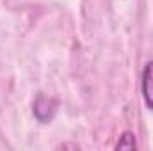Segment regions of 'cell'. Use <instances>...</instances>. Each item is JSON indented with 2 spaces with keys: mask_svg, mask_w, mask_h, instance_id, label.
<instances>
[{
  "mask_svg": "<svg viewBox=\"0 0 153 151\" xmlns=\"http://www.w3.org/2000/svg\"><path fill=\"white\" fill-rule=\"evenodd\" d=\"M135 148H137V142H135V135L132 132H125L116 144V150H135Z\"/></svg>",
  "mask_w": 153,
  "mask_h": 151,
  "instance_id": "cell-3",
  "label": "cell"
},
{
  "mask_svg": "<svg viewBox=\"0 0 153 151\" xmlns=\"http://www.w3.org/2000/svg\"><path fill=\"white\" fill-rule=\"evenodd\" d=\"M143 96L148 109L153 110V61L146 62L143 71Z\"/></svg>",
  "mask_w": 153,
  "mask_h": 151,
  "instance_id": "cell-2",
  "label": "cell"
},
{
  "mask_svg": "<svg viewBox=\"0 0 153 151\" xmlns=\"http://www.w3.org/2000/svg\"><path fill=\"white\" fill-rule=\"evenodd\" d=\"M55 107H57V103L52 98H46L45 94H39L36 98V101H34V115L39 121H48L55 114Z\"/></svg>",
  "mask_w": 153,
  "mask_h": 151,
  "instance_id": "cell-1",
  "label": "cell"
}]
</instances>
